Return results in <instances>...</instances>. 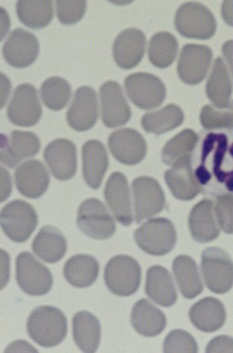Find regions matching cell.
I'll use <instances>...</instances> for the list:
<instances>
[{
	"mask_svg": "<svg viewBox=\"0 0 233 353\" xmlns=\"http://www.w3.org/2000/svg\"><path fill=\"white\" fill-rule=\"evenodd\" d=\"M1 155L3 164L15 168L24 159L36 156L40 151L41 141L35 133L13 130L8 137L3 134Z\"/></svg>",
	"mask_w": 233,
	"mask_h": 353,
	"instance_id": "44dd1931",
	"label": "cell"
},
{
	"mask_svg": "<svg viewBox=\"0 0 233 353\" xmlns=\"http://www.w3.org/2000/svg\"><path fill=\"white\" fill-rule=\"evenodd\" d=\"M142 271L134 258L128 255L115 256L106 264L104 279L112 294L129 296L139 290Z\"/></svg>",
	"mask_w": 233,
	"mask_h": 353,
	"instance_id": "3957f363",
	"label": "cell"
},
{
	"mask_svg": "<svg viewBox=\"0 0 233 353\" xmlns=\"http://www.w3.org/2000/svg\"><path fill=\"white\" fill-rule=\"evenodd\" d=\"M44 159L52 175L59 181H68L77 174V149L70 140L59 139L46 146Z\"/></svg>",
	"mask_w": 233,
	"mask_h": 353,
	"instance_id": "e0dca14e",
	"label": "cell"
},
{
	"mask_svg": "<svg viewBox=\"0 0 233 353\" xmlns=\"http://www.w3.org/2000/svg\"><path fill=\"white\" fill-rule=\"evenodd\" d=\"M100 266L94 257L88 254L73 256L65 264V280L77 288H86L97 280Z\"/></svg>",
	"mask_w": 233,
	"mask_h": 353,
	"instance_id": "4dcf8cb0",
	"label": "cell"
},
{
	"mask_svg": "<svg viewBox=\"0 0 233 353\" xmlns=\"http://www.w3.org/2000/svg\"><path fill=\"white\" fill-rule=\"evenodd\" d=\"M164 352H198V345L195 339L186 331L175 330L171 331L163 342Z\"/></svg>",
	"mask_w": 233,
	"mask_h": 353,
	"instance_id": "ab89813d",
	"label": "cell"
},
{
	"mask_svg": "<svg viewBox=\"0 0 233 353\" xmlns=\"http://www.w3.org/2000/svg\"><path fill=\"white\" fill-rule=\"evenodd\" d=\"M184 114L181 108L174 104H170L161 110L143 114L141 125L145 131L157 137L172 131L182 125Z\"/></svg>",
	"mask_w": 233,
	"mask_h": 353,
	"instance_id": "e575fe53",
	"label": "cell"
},
{
	"mask_svg": "<svg viewBox=\"0 0 233 353\" xmlns=\"http://www.w3.org/2000/svg\"><path fill=\"white\" fill-rule=\"evenodd\" d=\"M146 37L141 30L130 28L119 33L113 45L114 62L123 70H132L145 56Z\"/></svg>",
	"mask_w": 233,
	"mask_h": 353,
	"instance_id": "7402d4cb",
	"label": "cell"
},
{
	"mask_svg": "<svg viewBox=\"0 0 233 353\" xmlns=\"http://www.w3.org/2000/svg\"><path fill=\"white\" fill-rule=\"evenodd\" d=\"M125 88L132 103L143 110L161 106L167 96L166 87L162 80L148 72L129 74L125 81Z\"/></svg>",
	"mask_w": 233,
	"mask_h": 353,
	"instance_id": "52a82bcc",
	"label": "cell"
},
{
	"mask_svg": "<svg viewBox=\"0 0 233 353\" xmlns=\"http://www.w3.org/2000/svg\"><path fill=\"white\" fill-rule=\"evenodd\" d=\"M134 237L143 251L156 256L169 254L176 243V229L173 223L165 217L148 221L136 230Z\"/></svg>",
	"mask_w": 233,
	"mask_h": 353,
	"instance_id": "277c9868",
	"label": "cell"
},
{
	"mask_svg": "<svg viewBox=\"0 0 233 353\" xmlns=\"http://www.w3.org/2000/svg\"><path fill=\"white\" fill-rule=\"evenodd\" d=\"M178 48L179 44L172 34L168 32H157L150 40L149 60L154 66L166 69L174 63Z\"/></svg>",
	"mask_w": 233,
	"mask_h": 353,
	"instance_id": "d590c367",
	"label": "cell"
},
{
	"mask_svg": "<svg viewBox=\"0 0 233 353\" xmlns=\"http://www.w3.org/2000/svg\"><path fill=\"white\" fill-rule=\"evenodd\" d=\"M212 59L210 47L204 45L188 44L183 47L177 73L184 83L195 85L207 77Z\"/></svg>",
	"mask_w": 233,
	"mask_h": 353,
	"instance_id": "9a60e30c",
	"label": "cell"
},
{
	"mask_svg": "<svg viewBox=\"0 0 233 353\" xmlns=\"http://www.w3.org/2000/svg\"><path fill=\"white\" fill-rule=\"evenodd\" d=\"M39 52V40L33 33L22 28L13 30L3 45V54L8 64L23 69L37 60Z\"/></svg>",
	"mask_w": 233,
	"mask_h": 353,
	"instance_id": "d6986e66",
	"label": "cell"
},
{
	"mask_svg": "<svg viewBox=\"0 0 233 353\" xmlns=\"http://www.w3.org/2000/svg\"><path fill=\"white\" fill-rule=\"evenodd\" d=\"M203 189L233 192V142L222 133H210L201 146V161L194 170Z\"/></svg>",
	"mask_w": 233,
	"mask_h": 353,
	"instance_id": "6da1fadb",
	"label": "cell"
},
{
	"mask_svg": "<svg viewBox=\"0 0 233 353\" xmlns=\"http://www.w3.org/2000/svg\"><path fill=\"white\" fill-rule=\"evenodd\" d=\"M207 352H233V338L219 336L209 343Z\"/></svg>",
	"mask_w": 233,
	"mask_h": 353,
	"instance_id": "7bdbcfd3",
	"label": "cell"
},
{
	"mask_svg": "<svg viewBox=\"0 0 233 353\" xmlns=\"http://www.w3.org/2000/svg\"><path fill=\"white\" fill-rule=\"evenodd\" d=\"M214 210L219 227L225 234H233V194L217 196Z\"/></svg>",
	"mask_w": 233,
	"mask_h": 353,
	"instance_id": "b9f144b4",
	"label": "cell"
},
{
	"mask_svg": "<svg viewBox=\"0 0 233 353\" xmlns=\"http://www.w3.org/2000/svg\"><path fill=\"white\" fill-rule=\"evenodd\" d=\"M98 119V99L94 88H79L67 112L68 124L75 131L86 132L94 126Z\"/></svg>",
	"mask_w": 233,
	"mask_h": 353,
	"instance_id": "2e32d148",
	"label": "cell"
},
{
	"mask_svg": "<svg viewBox=\"0 0 233 353\" xmlns=\"http://www.w3.org/2000/svg\"><path fill=\"white\" fill-rule=\"evenodd\" d=\"M221 12L225 23L233 26V1H224Z\"/></svg>",
	"mask_w": 233,
	"mask_h": 353,
	"instance_id": "ee69618b",
	"label": "cell"
},
{
	"mask_svg": "<svg viewBox=\"0 0 233 353\" xmlns=\"http://www.w3.org/2000/svg\"><path fill=\"white\" fill-rule=\"evenodd\" d=\"M43 108L40 104L35 86L23 83L17 87L8 108L9 120L20 127L36 125L42 118Z\"/></svg>",
	"mask_w": 233,
	"mask_h": 353,
	"instance_id": "8fae6325",
	"label": "cell"
},
{
	"mask_svg": "<svg viewBox=\"0 0 233 353\" xmlns=\"http://www.w3.org/2000/svg\"><path fill=\"white\" fill-rule=\"evenodd\" d=\"M176 30L188 39L207 40L214 36L216 19L201 3L190 2L177 10L174 19Z\"/></svg>",
	"mask_w": 233,
	"mask_h": 353,
	"instance_id": "5b68a950",
	"label": "cell"
},
{
	"mask_svg": "<svg viewBox=\"0 0 233 353\" xmlns=\"http://www.w3.org/2000/svg\"><path fill=\"white\" fill-rule=\"evenodd\" d=\"M173 272L182 295L187 299H194L203 290V284L196 263L186 255L175 258Z\"/></svg>",
	"mask_w": 233,
	"mask_h": 353,
	"instance_id": "1f68e13d",
	"label": "cell"
},
{
	"mask_svg": "<svg viewBox=\"0 0 233 353\" xmlns=\"http://www.w3.org/2000/svg\"><path fill=\"white\" fill-rule=\"evenodd\" d=\"M17 14L20 22L32 30H41L49 26L54 17L52 0H19L17 2Z\"/></svg>",
	"mask_w": 233,
	"mask_h": 353,
	"instance_id": "836d02e7",
	"label": "cell"
},
{
	"mask_svg": "<svg viewBox=\"0 0 233 353\" xmlns=\"http://www.w3.org/2000/svg\"><path fill=\"white\" fill-rule=\"evenodd\" d=\"M33 252L48 263L60 261L66 254L67 241L57 228L45 226L39 230L32 244Z\"/></svg>",
	"mask_w": 233,
	"mask_h": 353,
	"instance_id": "f1b7e54d",
	"label": "cell"
},
{
	"mask_svg": "<svg viewBox=\"0 0 233 353\" xmlns=\"http://www.w3.org/2000/svg\"><path fill=\"white\" fill-rule=\"evenodd\" d=\"M201 270L205 285L214 293L224 294L233 287V261L223 250L205 249L201 256Z\"/></svg>",
	"mask_w": 233,
	"mask_h": 353,
	"instance_id": "ba28073f",
	"label": "cell"
},
{
	"mask_svg": "<svg viewBox=\"0 0 233 353\" xmlns=\"http://www.w3.org/2000/svg\"><path fill=\"white\" fill-rule=\"evenodd\" d=\"M205 92L212 103L217 108H225L230 103L232 93L231 78L223 59L219 57L212 66Z\"/></svg>",
	"mask_w": 233,
	"mask_h": 353,
	"instance_id": "d6a6232c",
	"label": "cell"
},
{
	"mask_svg": "<svg viewBox=\"0 0 233 353\" xmlns=\"http://www.w3.org/2000/svg\"><path fill=\"white\" fill-rule=\"evenodd\" d=\"M77 226L90 239L104 241L115 234V221L104 203L97 199L82 202L77 214Z\"/></svg>",
	"mask_w": 233,
	"mask_h": 353,
	"instance_id": "30bf717a",
	"label": "cell"
},
{
	"mask_svg": "<svg viewBox=\"0 0 233 353\" xmlns=\"http://www.w3.org/2000/svg\"><path fill=\"white\" fill-rule=\"evenodd\" d=\"M104 194L108 205L116 220L123 226L132 225L134 219L126 176L121 172H114L107 181Z\"/></svg>",
	"mask_w": 233,
	"mask_h": 353,
	"instance_id": "ffe728a7",
	"label": "cell"
},
{
	"mask_svg": "<svg viewBox=\"0 0 233 353\" xmlns=\"http://www.w3.org/2000/svg\"><path fill=\"white\" fill-rule=\"evenodd\" d=\"M145 292L147 296L163 307H170L177 301V293L172 276L159 265L147 271Z\"/></svg>",
	"mask_w": 233,
	"mask_h": 353,
	"instance_id": "484cf974",
	"label": "cell"
},
{
	"mask_svg": "<svg viewBox=\"0 0 233 353\" xmlns=\"http://www.w3.org/2000/svg\"><path fill=\"white\" fill-rule=\"evenodd\" d=\"M82 174L88 185L99 189L109 166L108 154L104 144L89 140L82 146Z\"/></svg>",
	"mask_w": 233,
	"mask_h": 353,
	"instance_id": "cb8c5ba5",
	"label": "cell"
},
{
	"mask_svg": "<svg viewBox=\"0 0 233 353\" xmlns=\"http://www.w3.org/2000/svg\"><path fill=\"white\" fill-rule=\"evenodd\" d=\"M194 327L204 332H214L225 324L226 313L223 303L214 297H205L195 303L189 311Z\"/></svg>",
	"mask_w": 233,
	"mask_h": 353,
	"instance_id": "83f0119b",
	"label": "cell"
},
{
	"mask_svg": "<svg viewBox=\"0 0 233 353\" xmlns=\"http://www.w3.org/2000/svg\"><path fill=\"white\" fill-rule=\"evenodd\" d=\"M136 222L159 214L165 207V194L159 182L150 176H139L132 182Z\"/></svg>",
	"mask_w": 233,
	"mask_h": 353,
	"instance_id": "7c38bea8",
	"label": "cell"
},
{
	"mask_svg": "<svg viewBox=\"0 0 233 353\" xmlns=\"http://www.w3.org/2000/svg\"><path fill=\"white\" fill-rule=\"evenodd\" d=\"M108 145L115 159L126 165L139 164L148 152L145 138L133 128H121L114 131L110 134Z\"/></svg>",
	"mask_w": 233,
	"mask_h": 353,
	"instance_id": "5bb4252c",
	"label": "cell"
},
{
	"mask_svg": "<svg viewBox=\"0 0 233 353\" xmlns=\"http://www.w3.org/2000/svg\"><path fill=\"white\" fill-rule=\"evenodd\" d=\"M87 8V3L84 0L78 1H57V14L61 23L73 25L80 21L84 17Z\"/></svg>",
	"mask_w": 233,
	"mask_h": 353,
	"instance_id": "60d3db41",
	"label": "cell"
},
{
	"mask_svg": "<svg viewBox=\"0 0 233 353\" xmlns=\"http://www.w3.org/2000/svg\"><path fill=\"white\" fill-rule=\"evenodd\" d=\"M27 332L34 342L45 348L54 347L68 334V321L59 308L43 305L34 310L26 324Z\"/></svg>",
	"mask_w": 233,
	"mask_h": 353,
	"instance_id": "7a4b0ae2",
	"label": "cell"
},
{
	"mask_svg": "<svg viewBox=\"0 0 233 353\" xmlns=\"http://www.w3.org/2000/svg\"><path fill=\"white\" fill-rule=\"evenodd\" d=\"M39 223L36 210L23 200H15L8 203L0 214V225L4 234L17 243H23L37 229Z\"/></svg>",
	"mask_w": 233,
	"mask_h": 353,
	"instance_id": "8992f818",
	"label": "cell"
},
{
	"mask_svg": "<svg viewBox=\"0 0 233 353\" xmlns=\"http://www.w3.org/2000/svg\"><path fill=\"white\" fill-rule=\"evenodd\" d=\"M222 50L233 77V40H229L227 42H225Z\"/></svg>",
	"mask_w": 233,
	"mask_h": 353,
	"instance_id": "f6af8a7d",
	"label": "cell"
},
{
	"mask_svg": "<svg viewBox=\"0 0 233 353\" xmlns=\"http://www.w3.org/2000/svg\"><path fill=\"white\" fill-rule=\"evenodd\" d=\"M72 87L59 77L47 79L41 85L40 94L43 103L52 111H60L67 106L72 97Z\"/></svg>",
	"mask_w": 233,
	"mask_h": 353,
	"instance_id": "8d00e7d4",
	"label": "cell"
},
{
	"mask_svg": "<svg viewBox=\"0 0 233 353\" xmlns=\"http://www.w3.org/2000/svg\"><path fill=\"white\" fill-rule=\"evenodd\" d=\"M74 343L84 352H95L99 347L101 331L99 319L87 311H80L72 319Z\"/></svg>",
	"mask_w": 233,
	"mask_h": 353,
	"instance_id": "f546056e",
	"label": "cell"
},
{
	"mask_svg": "<svg viewBox=\"0 0 233 353\" xmlns=\"http://www.w3.org/2000/svg\"><path fill=\"white\" fill-rule=\"evenodd\" d=\"M189 228L193 239L198 243H209L219 235L214 202L203 199L196 203L189 215Z\"/></svg>",
	"mask_w": 233,
	"mask_h": 353,
	"instance_id": "d4e9b609",
	"label": "cell"
},
{
	"mask_svg": "<svg viewBox=\"0 0 233 353\" xmlns=\"http://www.w3.org/2000/svg\"><path fill=\"white\" fill-rule=\"evenodd\" d=\"M198 134L191 129H185L164 145L161 159L164 164L172 166L174 163L184 157L191 155L198 143Z\"/></svg>",
	"mask_w": 233,
	"mask_h": 353,
	"instance_id": "74e56055",
	"label": "cell"
},
{
	"mask_svg": "<svg viewBox=\"0 0 233 353\" xmlns=\"http://www.w3.org/2000/svg\"><path fill=\"white\" fill-rule=\"evenodd\" d=\"M16 277L20 289L25 294L33 296L47 294L53 285V276L50 269L29 252H22L17 256Z\"/></svg>",
	"mask_w": 233,
	"mask_h": 353,
	"instance_id": "9c48e42d",
	"label": "cell"
},
{
	"mask_svg": "<svg viewBox=\"0 0 233 353\" xmlns=\"http://www.w3.org/2000/svg\"><path fill=\"white\" fill-rule=\"evenodd\" d=\"M200 119L202 126L207 130H232L233 100L225 108L205 105L202 108Z\"/></svg>",
	"mask_w": 233,
	"mask_h": 353,
	"instance_id": "f35d334b",
	"label": "cell"
},
{
	"mask_svg": "<svg viewBox=\"0 0 233 353\" xmlns=\"http://www.w3.org/2000/svg\"><path fill=\"white\" fill-rule=\"evenodd\" d=\"M131 323L140 335L154 337L161 334L166 328L167 318L160 309L146 299H142L133 305Z\"/></svg>",
	"mask_w": 233,
	"mask_h": 353,
	"instance_id": "4316f807",
	"label": "cell"
},
{
	"mask_svg": "<svg viewBox=\"0 0 233 353\" xmlns=\"http://www.w3.org/2000/svg\"><path fill=\"white\" fill-rule=\"evenodd\" d=\"M164 180L171 193L178 200H193L202 192L192 165V154L176 161L172 168L164 173Z\"/></svg>",
	"mask_w": 233,
	"mask_h": 353,
	"instance_id": "ac0fdd59",
	"label": "cell"
},
{
	"mask_svg": "<svg viewBox=\"0 0 233 353\" xmlns=\"http://www.w3.org/2000/svg\"><path fill=\"white\" fill-rule=\"evenodd\" d=\"M99 94L103 124L114 128L125 125L131 120V108L119 83L106 81L101 86Z\"/></svg>",
	"mask_w": 233,
	"mask_h": 353,
	"instance_id": "4fadbf2b",
	"label": "cell"
},
{
	"mask_svg": "<svg viewBox=\"0 0 233 353\" xmlns=\"http://www.w3.org/2000/svg\"><path fill=\"white\" fill-rule=\"evenodd\" d=\"M15 183L20 194L30 199L41 198L47 191L50 176L42 161L32 159L20 165L15 172Z\"/></svg>",
	"mask_w": 233,
	"mask_h": 353,
	"instance_id": "603a6c76",
	"label": "cell"
}]
</instances>
